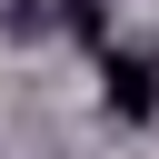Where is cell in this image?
<instances>
[{"label": "cell", "mask_w": 159, "mask_h": 159, "mask_svg": "<svg viewBox=\"0 0 159 159\" xmlns=\"http://www.w3.org/2000/svg\"><path fill=\"white\" fill-rule=\"evenodd\" d=\"M109 119H159V60H109Z\"/></svg>", "instance_id": "cell-1"}, {"label": "cell", "mask_w": 159, "mask_h": 159, "mask_svg": "<svg viewBox=\"0 0 159 159\" xmlns=\"http://www.w3.org/2000/svg\"><path fill=\"white\" fill-rule=\"evenodd\" d=\"M60 30H70V40H99V30H109V0H60Z\"/></svg>", "instance_id": "cell-2"}]
</instances>
